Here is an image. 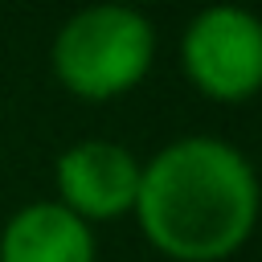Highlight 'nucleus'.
<instances>
[{"instance_id":"nucleus-1","label":"nucleus","mask_w":262,"mask_h":262,"mask_svg":"<svg viewBox=\"0 0 262 262\" xmlns=\"http://www.w3.org/2000/svg\"><path fill=\"white\" fill-rule=\"evenodd\" d=\"M250 160L213 135H188L139 168L135 217L147 242L176 262H221L246 246L258 221Z\"/></svg>"},{"instance_id":"nucleus-2","label":"nucleus","mask_w":262,"mask_h":262,"mask_svg":"<svg viewBox=\"0 0 262 262\" xmlns=\"http://www.w3.org/2000/svg\"><path fill=\"white\" fill-rule=\"evenodd\" d=\"M156 57L151 20L127 4H94L70 16L53 41L57 82L86 98L106 102L143 82Z\"/></svg>"},{"instance_id":"nucleus-3","label":"nucleus","mask_w":262,"mask_h":262,"mask_svg":"<svg viewBox=\"0 0 262 262\" xmlns=\"http://www.w3.org/2000/svg\"><path fill=\"white\" fill-rule=\"evenodd\" d=\"M188 82L217 102H246L262 90V20L246 8H205L180 41Z\"/></svg>"},{"instance_id":"nucleus-4","label":"nucleus","mask_w":262,"mask_h":262,"mask_svg":"<svg viewBox=\"0 0 262 262\" xmlns=\"http://www.w3.org/2000/svg\"><path fill=\"white\" fill-rule=\"evenodd\" d=\"M139 160L111 139H86L57 156V205L78 221H111L135 209L139 192Z\"/></svg>"},{"instance_id":"nucleus-5","label":"nucleus","mask_w":262,"mask_h":262,"mask_svg":"<svg viewBox=\"0 0 262 262\" xmlns=\"http://www.w3.org/2000/svg\"><path fill=\"white\" fill-rule=\"evenodd\" d=\"M0 262H94V233L57 201H33L4 225Z\"/></svg>"}]
</instances>
